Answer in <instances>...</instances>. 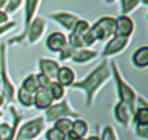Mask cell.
<instances>
[{"instance_id":"1","label":"cell","mask_w":148,"mask_h":140,"mask_svg":"<svg viewBox=\"0 0 148 140\" xmlns=\"http://www.w3.org/2000/svg\"><path fill=\"white\" fill-rule=\"evenodd\" d=\"M109 76H110V71L108 69V62L103 61L99 66L95 68L84 79H82L81 82H74L72 84V87L73 88L83 89L84 94H86V105L90 107L92 104L94 96L96 94V91L99 89V87Z\"/></svg>"},{"instance_id":"2","label":"cell","mask_w":148,"mask_h":140,"mask_svg":"<svg viewBox=\"0 0 148 140\" xmlns=\"http://www.w3.org/2000/svg\"><path fill=\"white\" fill-rule=\"evenodd\" d=\"M112 66V71H113V75H114L116 79V86H117V92H118V97H120V101L123 102L125 105H127V108L130 109L131 114L135 112V108H136V94L125 81L123 78L121 76L120 71H118L117 64L116 61H112L110 64Z\"/></svg>"},{"instance_id":"3","label":"cell","mask_w":148,"mask_h":140,"mask_svg":"<svg viewBox=\"0 0 148 140\" xmlns=\"http://www.w3.org/2000/svg\"><path fill=\"white\" fill-rule=\"evenodd\" d=\"M116 18L110 16L100 17L92 26H90V33L95 38V40H109L114 35Z\"/></svg>"},{"instance_id":"4","label":"cell","mask_w":148,"mask_h":140,"mask_svg":"<svg viewBox=\"0 0 148 140\" xmlns=\"http://www.w3.org/2000/svg\"><path fill=\"white\" fill-rule=\"evenodd\" d=\"M0 73L3 76V97L10 102L14 99V87L10 83L7 74V60H5V44H0Z\"/></svg>"},{"instance_id":"5","label":"cell","mask_w":148,"mask_h":140,"mask_svg":"<svg viewBox=\"0 0 148 140\" xmlns=\"http://www.w3.org/2000/svg\"><path fill=\"white\" fill-rule=\"evenodd\" d=\"M43 127H44V120L42 117L29 121L20 128L16 140H34L39 136Z\"/></svg>"},{"instance_id":"6","label":"cell","mask_w":148,"mask_h":140,"mask_svg":"<svg viewBox=\"0 0 148 140\" xmlns=\"http://www.w3.org/2000/svg\"><path fill=\"white\" fill-rule=\"evenodd\" d=\"M77 115H78V113L74 112L65 100L59 104H52L48 109H46V118L48 122H53V121L65 117H77Z\"/></svg>"},{"instance_id":"7","label":"cell","mask_w":148,"mask_h":140,"mask_svg":"<svg viewBox=\"0 0 148 140\" xmlns=\"http://www.w3.org/2000/svg\"><path fill=\"white\" fill-rule=\"evenodd\" d=\"M134 31V22L127 14H121L116 18V27L113 36H126L130 38Z\"/></svg>"},{"instance_id":"8","label":"cell","mask_w":148,"mask_h":140,"mask_svg":"<svg viewBox=\"0 0 148 140\" xmlns=\"http://www.w3.org/2000/svg\"><path fill=\"white\" fill-rule=\"evenodd\" d=\"M39 0H25V27H23V33L20 34L17 38H13L9 40V43H16V42L23 40V38L26 36V31L30 25V22L33 21L34 14H35L36 7H38Z\"/></svg>"},{"instance_id":"9","label":"cell","mask_w":148,"mask_h":140,"mask_svg":"<svg viewBox=\"0 0 148 140\" xmlns=\"http://www.w3.org/2000/svg\"><path fill=\"white\" fill-rule=\"evenodd\" d=\"M10 112L13 115V126H10L9 123L4 122L0 123V140H13L14 139V134H16V128H17L18 121L21 120V117L17 114V109L14 107L9 108Z\"/></svg>"},{"instance_id":"10","label":"cell","mask_w":148,"mask_h":140,"mask_svg":"<svg viewBox=\"0 0 148 140\" xmlns=\"http://www.w3.org/2000/svg\"><path fill=\"white\" fill-rule=\"evenodd\" d=\"M127 44H129V38H126V36H112L109 39V42L107 43V46L104 47L103 56L107 57L118 53L122 49H125V47Z\"/></svg>"},{"instance_id":"11","label":"cell","mask_w":148,"mask_h":140,"mask_svg":"<svg viewBox=\"0 0 148 140\" xmlns=\"http://www.w3.org/2000/svg\"><path fill=\"white\" fill-rule=\"evenodd\" d=\"M46 46L49 51L60 52L68 46V38L65 36V34L60 33V31H55L48 35L46 40Z\"/></svg>"},{"instance_id":"12","label":"cell","mask_w":148,"mask_h":140,"mask_svg":"<svg viewBox=\"0 0 148 140\" xmlns=\"http://www.w3.org/2000/svg\"><path fill=\"white\" fill-rule=\"evenodd\" d=\"M44 29H46V21L42 17H36L33 18V21L30 22L26 31V35L29 36V42L30 43H35L44 33Z\"/></svg>"},{"instance_id":"13","label":"cell","mask_w":148,"mask_h":140,"mask_svg":"<svg viewBox=\"0 0 148 140\" xmlns=\"http://www.w3.org/2000/svg\"><path fill=\"white\" fill-rule=\"evenodd\" d=\"M53 100H52L51 95L48 94L47 88H39L38 91L34 94V101L33 105L36 108V109H48L49 107L52 105Z\"/></svg>"},{"instance_id":"14","label":"cell","mask_w":148,"mask_h":140,"mask_svg":"<svg viewBox=\"0 0 148 140\" xmlns=\"http://www.w3.org/2000/svg\"><path fill=\"white\" fill-rule=\"evenodd\" d=\"M39 69H40V73L47 75L49 79L56 78L57 71L60 69V65L57 61L52 59H40L39 60Z\"/></svg>"},{"instance_id":"15","label":"cell","mask_w":148,"mask_h":140,"mask_svg":"<svg viewBox=\"0 0 148 140\" xmlns=\"http://www.w3.org/2000/svg\"><path fill=\"white\" fill-rule=\"evenodd\" d=\"M51 17L53 20H56L62 27H65L66 30H73L75 26L77 21L79 20L77 16L72 14V13H66V12H59V13H53L51 14Z\"/></svg>"},{"instance_id":"16","label":"cell","mask_w":148,"mask_h":140,"mask_svg":"<svg viewBox=\"0 0 148 140\" xmlns=\"http://www.w3.org/2000/svg\"><path fill=\"white\" fill-rule=\"evenodd\" d=\"M56 81L62 87L72 86L74 83V81H75V73L69 66H60L59 71H57V75H56Z\"/></svg>"},{"instance_id":"17","label":"cell","mask_w":148,"mask_h":140,"mask_svg":"<svg viewBox=\"0 0 148 140\" xmlns=\"http://www.w3.org/2000/svg\"><path fill=\"white\" fill-rule=\"evenodd\" d=\"M133 64L139 69H144L148 66V47L142 46L135 49V52L131 56Z\"/></svg>"},{"instance_id":"18","label":"cell","mask_w":148,"mask_h":140,"mask_svg":"<svg viewBox=\"0 0 148 140\" xmlns=\"http://www.w3.org/2000/svg\"><path fill=\"white\" fill-rule=\"evenodd\" d=\"M114 118L122 126H127L129 122H130V118H131V112L127 108V105L118 101L114 107Z\"/></svg>"},{"instance_id":"19","label":"cell","mask_w":148,"mask_h":140,"mask_svg":"<svg viewBox=\"0 0 148 140\" xmlns=\"http://www.w3.org/2000/svg\"><path fill=\"white\" fill-rule=\"evenodd\" d=\"M97 56V52L96 51H92V49H86V48H82L79 51H75L73 53V56L70 57L73 62H77V64H83V62H87L90 60L95 59Z\"/></svg>"},{"instance_id":"20","label":"cell","mask_w":148,"mask_h":140,"mask_svg":"<svg viewBox=\"0 0 148 140\" xmlns=\"http://www.w3.org/2000/svg\"><path fill=\"white\" fill-rule=\"evenodd\" d=\"M133 121L135 127L148 126V108H135V112L133 113Z\"/></svg>"},{"instance_id":"21","label":"cell","mask_w":148,"mask_h":140,"mask_svg":"<svg viewBox=\"0 0 148 140\" xmlns=\"http://www.w3.org/2000/svg\"><path fill=\"white\" fill-rule=\"evenodd\" d=\"M70 131H73V132L75 134L79 139H83L84 136H86V134L88 132V123H87L84 120L78 118V120L73 121L72 130H70Z\"/></svg>"},{"instance_id":"22","label":"cell","mask_w":148,"mask_h":140,"mask_svg":"<svg viewBox=\"0 0 148 140\" xmlns=\"http://www.w3.org/2000/svg\"><path fill=\"white\" fill-rule=\"evenodd\" d=\"M21 87H22L23 89H26L27 92L33 94V95L35 94V92L38 91L39 88H40V87H39V83H38V79H36V75H34V74L26 76V78L23 79Z\"/></svg>"},{"instance_id":"23","label":"cell","mask_w":148,"mask_h":140,"mask_svg":"<svg viewBox=\"0 0 148 140\" xmlns=\"http://www.w3.org/2000/svg\"><path fill=\"white\" fill-rule=\"evenodd\" d=\"M47 91H48V94L51 95L52 100H61L62 97H64V94H65V88L61 86V84H59L57 82H51V83L48 84V87H47Z\"/></svg>"},{"instance_id":"24","label":"cell","mask_w":148,"mask_h":140,"mask_svg":"<svg viewBox=\"0 0 148 140\" xmlns=\"http://www.w3.org/2000/svg\"><path fill=\"white\" fill-rule=\"evenodd\" d=\"M72 123H73V121H72V120H69L68 117H65V118H60V120L55 121V126H53V128H56V130L59 131V132H61L62 135L65 136L70 130H72Z\"/></svg>"},{"instance_id":"25","label":"cell","mask_w":148,"mask_h":140,"mask_svg":"<svg viewBox=\"0 0 148 140\" xmlns=\"http://www.w3.org/2000/svg\"><path fill=\"white\" fill-rule=\"evenodd\" d=\"M17 97L20 100V102L26 108L33 107V101H34V95L27 92L26 89H23L22 87H20V89L17 91Z\"/></svg>"},{"instance_id":"26","label":"cell","mask_w":148,"mask_h":140,"mask_svg":"<svg viewBox=\"0 0 148 140\" xmlns=\"http://www.w3.org/2000/svg\"><path fill=\"white\" fill-rule=\"evenodd\" d=\"M140 4V0H121V10L122 14H127Z\"/></svg>"},{"instance_id":"27","label":"cell","mask_w":148,"mask_h":140,"mask_svg":"<svg viewBox=\"0 0 148 140\" xmlns=\"http://www.w3.org/2000/svg\"><path fill=\"white\" fill-rule=\"evenodd\" d=\"M68 46H70L74 49H82L84 47L83 40H82V36L78 35V34L72 33L68 38Z\"/></svg>"},{"instance_id":"28","label":"cell","mask_w":148,"mask_h":140,"mask_svg":"<svg viewBox=\"0 0 148 140\" xmlns=\"http://www.w3.org/2000/svg\"><path fill=\"white\" fill-rule=\"evenodd\" d=\"M88 29H90V23L87 22L86 20H78L77 23H75V26H74V29L72 30V33L78 34V35L82 36Z\"/></svg>"},{"instance_id":"29","label":"cell","mask_w":148,"mask_h":140,"mask_svg":"<svg viewBox=\"0 0 148 140\" xmlns=\"http://www.w3.org/2000/svg\"><path fill=\"white\" fill-rule=\"evenodd\" d=\"M64 138L65 136L53 127L47 130V132H46V140H64Z\"/></svg>"},{"instance_id":"30","label":"cell","mask_w":148,"mask_h":140,"mask_svg":"<svg viewBox=\"0 0 148 140\" xmlns=\"http://www.w3.org/2000/svg\"><path fill=\"white\" fill-rule=\"evenodd\" d=\"M100 140H117L116 138V134L114 130H113L110 126H107V127L103 128V134H101V138Z\"/></svg>"},{"instance_id":"31","label":"cell","mask_w":148,"mask_h":140,"mask_svg":"<svg viewBox=\"0 0 148 140\" xmlns=\"http://www.w3.org/2000/svg\"><path fill=\"white\" fill-rule=\"evenodd\" d=\"M22 4V0H8L7 5H5V13H12L17 9L20 5Z\"/></svg>"},{"instance_id":"32","label":"cell","mask_w":148,"mask_h":140,"mask_svg":"<svg viewBox=\"0 0 148 140\" xmlns=\"http://www.w3.org/2000/svg\"><path fill=\"white\" fill-rule=\"evenodd\" d=\"M36 79H38V83H39V87H40V88H47L48 84L52 82L48 76L44 75V74H42V73L36 74Z\"/></svg>"},{"instance_id":"33","label":"cell","mask_w":148,"mask_h":140,"mask_svg":"<svg viewBox=\"0 0 148 140\" xmlns=\"http://www.w3.org/2000/svg\"><path fill=\"white\" fill-rule=\"evenodd\" d=\"M75 52V49L72 48L70 46H66L62 51H60V60H68V59H70V57L73 56V53Z\"/></svg>"},{"instance_id":"34","label":"cell","mask_w":148,"mask_h":140,"mask_svg":"<svg viewBox=\"0 0 148 140\" xmlns=\"http://www.w3.org/2000/svg\"><path fill=\"white\" fill-rule=\"evenodd\" d=\"M16 26V22H7L4 23V25L0 26V35H3L4 33H7V31H9L10 29H13Z\"/></svg>"},{"instance_id":"35","label":"cell","mask_w":148,"mask_h":140,"mask_svg":"<svg viewBox=\"0 0 148 140\" xmlns=\"http://www.w3.org/2000/svg\"><path fill=\"white\" fill-rule=\"evenodd\" d=\"M8 20H9V18H8V13H5L4 10L0 9V26L4 25V23H7Z\"/></svg>"},{"instance_id":"36","label":"cell","mask_w":148,"mask_h":140,"mask_svg":"<svg viewBox=\"0 0 148 140\" xmlns=\"http://www.w3.org/2000/svg\"><path fill=\"white\" fill-rule=\"evenodd\" d=\"M81 140H100L99 136H88V138H83Z\"/></svg>"},{"instance_id":"37","label":"cell","mask_w":148,"mask_h":140,"mask_svg":"<svg viewBox=\"0 0 148 140\" xmlns=\"http://www.w3.org/2000/svg\"><path fill=\"white\" fill-rule=\"evenodd\" d=\"M7 1H8V0H0V9H1V8H4L5 5H7Z\"/></svg>"},{"instance_id":"38","label":"cell","mask_w":148,"mask_h":140,"mask_svg":"<svg viewBox=\"0 0 148 140\" xmlns=\"http://www.w3.org/2000/svg\"><path fill=\"white\" fill-rule=\"evenodd\" d=\"M3 104H4V97H3V95L0 94V107H1Z\"/></svg>"},{"instance_id":"39","label":"cell","mask_w":148,"mask_h":140,"mask_svg":"<svg viewBox=\"0 0 148 140\" xmlns=\"http://www.w3.org/2000/svg\"><path fill=\"white\" fill-rule=\"evenodd\" d=\"M113 1H114V0H105V3H109V4L110 3H113Z\"/></svg>"},{"instance_id":"40","label":"cell","mask_w":148,"mask_h":140,"mask_svg":"<svg viewBox=\"0 0 148 140\" xmlns=\"http://www.w3.org/2000/svg\"><path fill=\"white\" fill-rule=\"evenodd\" d=\"M140 1H143L144 4H147V3H148V0H140Z\"/></svg>"}]
</instances>
